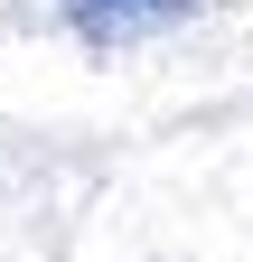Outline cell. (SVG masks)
<instances>
[{"instance_id":"6da1fadb","label":"cell","mask_w":253,"mask_h":262,"mask_svg":"<svg viewBox=\"0 0 253 262\" xmlns=\"http://www.w3.org/2000/svg\"><path fill=\"white\" fill-rule=\"evenodd\" d=\"M66 10V28L85 47H132V38H160V28H178L197 0H56Z\"/></svg>"}]
</instances>
